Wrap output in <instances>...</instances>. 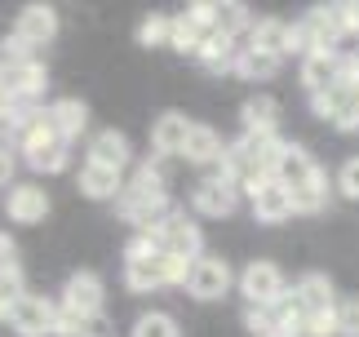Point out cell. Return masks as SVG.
<instances>
[{"label":"cell","mask_w":359,"mask_h":337,"mask_svg":"<svg viewBox=\"0 0 359 337\" xmlns=\"http://www.w3.org/2000/svg\"><path fill=\"white\" fill-rule=\"evenodd\" d=\"M346 18H341V5H311L302 18L293 22V53H315V49H337L346 40Z\"/></svg>","instance_id":"6da1fadb"},{"label":"cell","mask_w":359,"mask_h":337,"mask_svg":"<svg viewBox=\"0 0 359 337\" xmlns=\"http://www.w3.org/2000/svg\"><path fill=\"white\" fill-rule=\"evenodd\" d=\"M240 293H244V306H275V302H284L288 298V279H284V271L275 262H248L244 271H240V284H236Z\"/></svg>","instance_id":"7a4b0ae2"},{"label":"cell","mask_w":359,"mask_h":337,"mask_svg":"<svg viewBox=\"0 0 359 337\" xmlns=\"http://www.w3.org/2000/svg\"><path fill=\"white\" fill-rule=\"evenodd\" d=\"M244 195H248V209H253V218L262 222V227H275V222H284V218L297 213V209H293V191H288L284 182H275V178L248 182Z\"/></svg>","instance_id":"3957f363"},{"label":"cell","mask_w":359,"mask_h":337,"mask_svg":"<svg viewBox=\"0 0 359 337\" xmlns=\"http://www.w3.org/2000/svg\"><path fill=\"white\" fill-rule=\"evenodd\" d=\"M58 311L62 306H53L49 298H40V293H22L18 306L9 311V329L18 337H53L58 333Z\"/></svg>","instance_id":"277c9868"},{"label":"cell","mask_w":359,"mask_h":337,"mask_svg":"<svg viewBox=\"0 0 359 337\" xmlns=\"http://www.w3.org/2000/svg\"><path fill=\"white\" fill-rule=\"evenodd\" d=\"M240 195H244L240 182L213 173V178H200L196 182V191H191V209H196L200 218H231L240 209Z\"/></svg>","instance_id":"5b68a950"},{"label":"cell","mask_w":359,"mask_h":337,"mask_svg":"<svg viewBox=\"0 0 359 337\" xmlns=\"http://www.w3.org/2000/svg\"><path fill=\"white\" fill-rule=\"evenodd\" d=\"M156 240H160V253H169V258H187V262L204 258V231L196 227V218L182 213V209H173V213L164 218Z\"/></svg>","instance_id":"8992f818"},{"label":"cell","mask_w":359,"mask_h":337,"mask_svg":"<svg viewBox=\"0 0 359 337\" xmlns=\"http://www.w3.org/2000/svg\"><path fill=\"white\" fill-rule=\"evenodd\" d=\"M311 103H315V116L328 120L333 129H341V133L359 129V80H341L328 93L311 98Z\"/></svg>","instance_id":"52a82bcc"},{"label":"cell","mask_w":359,"mask_h":337,"mask_svg":"<svg viewBox=\"0 0 359 337\" xmlns=\"http://www.w3.org/2000/svg\"><path fill=\"white\" fill-rule=\"evenodd\" d=\"M240 279L231 275V266H226V258H196V266H191V275H187V293L196 302H217V298H226L231 289H236Z\"/></svg>","instance_id":"ba28073f"},{"label":"cell","mask_w":359,"mask_h":337,"mask_svg":"<svg viewBox=\"0 0 359 337\" xmlns=\"http://www.w3.org/2000/svg\"><path fill=\"white\" fill-rule=\"evenodd\" d=\"M346 80V53H337V49H315L302 58V84H306V93L311 98H320L328 93L333 84Z\"/></svg>","instance_id":"9c48e42d"},{"label":"cell","mask_w":359,"mask_h":337,"mask_svg":"<svg viewBox=\"0 0 359 337\" xmlns=\"http://www.w3.org/2000/svg\"><path fill=\"white\" fill-rule=\"evenodd\" d=\"M116 213H120V222H129L133 231H160L164 227V218L173 213V204H169V195H129L124 191L120 200H116Z\"/></svg>","instance_id":"30bf717a"},{"label":"cell","mask_w":359,"mask_h":337,"mask_svg":"<svg viewBox=\"0 0 359 337\" xmlns=\"http://www.w3.org/2000/svg\"><path fill=\"white\" fill-rule=\"evenodd\" d=\"M191 129H196V120H187L182 111H164V116H156V124H151V156L156 160L182 156Z\"/></svg>","instance_id":"8fae6325"},{"label":"cell","mask_w":359,"mask_h":337,"mask_svg":"<svg viewBox=\"0 0 359 337\" xmlns=\"http://www.w3.org/2000/svg\"><path fill=\"white\" fill-rule=\"evenodd\" d=\"M102 302H107V289L93 271H76L67 275L62 284V311H76V315H102Z\"/></svg>","instance_id":"7c38bea8"},{"label":"cell","mask_w":359,"mask_h":337,"mask_svg":"<svg viewBox=\"0 0 359 337\" xmlns=\"http://www.w3.org/2000/svg\"><path fill=\"white\" fill-rule=\"evenodd\" d=\"M320 173H324V168L315 164V156H311L306 147H302V143H284V151H280V160H275V173L271 178L284 182L288 191H302L306 182H315Z\"/></svg>","instance_id":"4fadbf2b"},{"label":"cell","mask_w":359,"mask_h":337,"mask_svg":"<svg viewBox=\"0 0 359 337\" xmlns=\"http://www.w3.org/2000/svg\"><path fill=\"white\" fill-rule=\"evenodd\" d=\"M293 298L302 306V315H324V311H337V289H333V279H328L324 271H306L293 284Z\"/></svg>","instance_id":"5bb4252c"},{"label":"cell","mask_w":359,"mask_h":337,"mask_svg":"<svg viewBox=\"0 0 359 337\" xmlns=\"http://www.w3.org/2000/svg\"><path fill=\"white\" fill-rule=\"evenodd\" d=\"M89 164H102V168H116V173H124V168L133 164V147H129V138H124L120 129H98L89 138Z\"/></svg>","instance_id":"9a60e30c"},{"label":"cell","mask_w":359,"mask_h":337,"mask_svg":"<svg viewBox=\"0 0 359 337\" xmlns=\"http://www.w3.org/2000/svg\"><path fill=\"white\" fill-rule=\"evenodd\" d=\"M5 213L9 222H22V227H32L49 213V195L45 187H36V182H13L9 195H5Z\"/></svg>","instance_id":"2e32d148"},{"label":"cell","mask_w":359,"mask_h":337,"mask_svg":"<svg viewBox=\"0 0 359 337\" xmlns=\"http://www.w3.org/2000/svg\"><path fill=\"white\" fill-rule=\"evenodd\" d=\"M13 36H22L32 49L49 45L53 36H58V13L49 5H22L18 9V22H13Z\"/></svg>","instance_id":"e0dca14e"},{"label":"cell","mask_w":359,"mask_h":337,"mask_svg":"<svg viewBox=\"0 0 359 337\" xmlns=\"http://www.w3.org/2000/svg\"><path fill=\"white\" fill-rule=\"evenodd\" d=\"M45 116H49L53 133H58L62 143H76V138L89 129V107L80 103V98H53L45 107Z\"/></svg>","instance_id":"ac0fdd59"},{"label":"cell","mask_w":359,"mask_h":337,"mask_svg":"<svg viewBox=\"0 0 359 337\" xmlns=\"http://www.w3.org/2000/svg\"><path fill=\"white\" fill-rule=\"evenodd\" d=\"M244 45L262 49V53H275V58H288V53H293V27L284 18H257Z\"/></svg>","instance_id":"d6986e66"},{"label":"cell","mask_w":359,"mask_h":337,"mask_svg":"<svg viewBox=\"0 0 359 337\" xmlns=\"http://www.w3.org/2000/svg\"><path fill=\"white\" fill-rule=\"evenodd\" d=\"M76 187L89 195V200H120L124 195V173H116V168H102V164H80V178Z\"/></svg>","instance_id":"ffe728a7"},{"label":"cell","mask_w":359,"mask_h":337,"mask_svg":"<svg viewBox=\"0 0 359 337\" xmlns=\"http://www.w3.org/2000/svg\"><path fill=\"white\" fill-rule=\"evenodd\" d=\"M9 89H13V98H22V103L40 107V98H45V89H49L45 62L32 58V62H22V67H9Z\"/></svg>","instance_id":"44dd1931"},{"label":"cell","mask_w":359,"mask_h":337,"mask_svg":"<svg viewBox=\"0 0 359 337\" xmlns=\"http://www.w3.org/2000/svg\"><path fill=\"white\" fill-rule=\"evenodd\" d=\"M222 151H226V143H222V133L213 129V124H196L191 129V138H187V164H222Z\"/></svg>","instance_id":"7402d4cb"},{"label":"cell","mask_w":359,"mask_h":337,"mask_svg":"<svg viewBox=\"0 0 359 337\" xmlns=\"http://www.w3.org/2000/svg\"><path fill=\"white\" fill-rule=\"evenodd\" d=\"M236 58H240V45L231 36H209L204 40V49L196 53V62L204 67V72H213V76H222V72H236Z\"/></svg>","instance_id":"603a6c76"},{"label":"cell","mask_w":359,"mask_h":337,"mask_svg":"<svg viewBox=\"0 0 359 337\" xmlns=\"http://www.w3.org/2000/svg\"><path fill=\"white\" fill-rule=\"evenodd\" d=\"M244 133H280V103L275 98H248L240 107Z\"/></svg>","instance_id":"cb8c5ba5"},{"label":"cell","mask_w":359,"mask_h":337,"mask_svg":"<svg viewBox=\"0 0 359 337\" xmlns=\"http://www.w3.org/2000/svg\"><path fill=\"white\" fill-rule=\"evenodd\" d=\"M53 337H116V324L102 315H76V311H58V333Z\"/></svg>","instance_id":"d4e9b609"},{"label":"cell","mask_w":359,"mask_h":337,"mask_svg":"<svg viewBox=\"0 0 359 337\" xmlns=\"http://www.w3.org/2000/svg\"><path fill=\"white\" fill-rule=\"evenodd\" d=\"M164 187H169V173H164V160H156V156L142 160V164L133 168V178L124 182V191H129V195H156V200H160V195H169Z\"/></svg>","instance_id":"484cf974"},{"label":"cell","mask_w":359,"mask_h":337,"mask_svg":"<svg viewBox=\"0 0 359 337\" xmlns=\"http://www.w3.org/2000/svg\"><path fill=\"white\" fill-rule=\"evenodd\" d=\"M22 160L32 164L36 173H62V168L72 164V143H62V138H49V143L32 147V151H27Z\"/></svg>","instance_id":"4316f807"},{"label":"cell","mask_w":359,"mask_h":337,"mask_svg":"<svg viewBox=\"0 0 359 337\" xmlns=\"http://www.w3.org/2000/svg\"><path fill=\"white\" fill-rule=\"evenodd\" d=\"M280 67H284V58L244 45L240 58H236V76H240V80H275V76H280Z\"/></svg>","instance_id":"83f0119b"},{"label":"cell","mask_w":359,"mask_h":337,"mask_svg":"<svg viewBox=\"0 0 359 337\" xmlns=\"http://www.w3.org/2000/svg\"><path fill=\"white\" fill-rule=\"evenodd\" d=\"M328 191H333V187H328V173H320V178H315V182H306V187H302V191H293V209H297V213H324V209H328Z\"/></svg>","instance_id":"f1b7e54d"},{"label":"cell","mask_w":359,"mask_h":337,"mask_svg":"<svg viewBox=\"0 0 359 337\" xmlns=\"http://www.w3.org/2000/svg\"><path fill=\"white\" fill-rule=\"evenodd\" d=\"M217 32L231 36V40H240L253 32V18H248V9L240 5V0H226V5H217Z\"/></svg>","instance_id":"f546056e"},{"label":"cell","mask_w":359,"mask_h":337,"mask_svg":"<svg viewBox=\"0 0 359 337\" xmlns=\"http://www.w3.org/2000/svg\"><path fill=\"white\" fill-rule=\"evenodd\" d=\"M173 36V18H164V13H147V18H137V45L156 49V45H169Z\"/></svg>","instance_id":"4dcf8cb0"},{"label":"cell","mask_w":359,"mask_h":337,"mask_svg":"<svg viewBox=\"0 0 359 337\" xmlns=\"http://www.w3.org/2000/svg\"><path fill=\"white\" fill-rule=\"evenodd\" d=\"M22 266H13V271H0V324H9V311L18 306L22 298Z\"/></svg>","instance_id":"1f68e13d"},{"label":"cell","mask_w":359,"mask_h":337,"mask_svg":"<svg viewBox=\"0 0 359 337\" xmlns=\"http://www.w3.org/2000/svg\"><path fill=\"white\" fill-rule=\"evenodd\" d=\"M133 337H177V324H173V315H164V311H147V315H137Z\"/></svg>","instance_id":"d6a6232c"},{"label":"cell","mask_w":359,"mask_h":337,"mask_svg":"<svg viewBox=\"0 0 359 337\" xmlns=\"http://www.w3.org/2000/svg\"><path fill=\"white\" fill-rule=\"evenodd\" d=\"M244 329L253 333V337L280 333V329H275V311H271V306H244Z\"/></svg>","instance_id":"836d02e7"},{"label":"cell","mask_w":359,"mask_h":337,"mask_svg":"<svg viewBox=\"0 0 359 337\" xmlns=\"http://www.w3.org/2000/svg\"><path fill=\"white\" fill-rule=\"evenodd\" d=\"M36 58V49L32 45H27V40L22 36H5V40H0V62H9V67H22V62H32Z\"/></svg>","instance_id":"e575fe53"},{"label":"cell","mask_w":359,"mask_h":337,"mask_svg":"<svg viewBox=\"0 0 359 337\" xmlns=\"http://www.w3.org/2000/svg\"><path fill=\"white\" fill-rule=\"evenodd\" d=\"M333 187L346 195V200H359V156H351L346 164L337 168V178H333Z\"/></svg>","instance_id":"d590c367"},{"label":"cell","mask_w":359,"mask_h":337,"mask_svg":"<svg viewBox=\"0 0 359 337\" xmlns=\"http://www.w3.org/2000/svg\"><path fill=\"white\" fill-rule=\"evenodd\" d=\"M306 337H341L337 311H324V315H306Z\"/></svg>","instance_id":"8d00e7d4"},{"label":"cell","mask_w":359,"mask_h":337,"mask_svg":"<svg viewBox=\"0 0 359 337\" xmlns=\"http://www.w3.org/2000/svg\"><path fill=\"white\" fill-rule=\"evenodd\" d=\"M337 324H341V337H359V298H346L337 306Z\"/></svg>","instance_id":"74e56055"},{"label":"cell","mask_w":359,"mask_h":337,"mask_svg":"<svg viewBox=\"0 0 359 337\" xmlns=\"http://www.w3.org/2000/svg\"><path fill=\"white\" fill-rule=\"evenodd\" d=\"M18 266V244L9 240V231H0V271H13Z\"/></svg>","instance_id":"f35d334b"},{"label":"cell","mask_w":359,"mask_h":337,"mask_svg":"<svg viewBox=\"0 0 359 337\" xmlns=\"http://www.w3.org/2000/svg\"><path fill=\"white\" fill-rule=\"evenodd\" d=\"M13 168H18V156H13V147L0 143V187H5V182H13Z\"/></svg>","instance_id":"ab89813d"},{"label":"cell","mask_w":359,"mask_h":337,"mask_svg":"<svg viewBox=\"0 0 359 337\" xmlns=\"http://www.w3.org/2000/svg\"><path fill=\"white\" fill-rule=\"evenodd\" d=\"M5 93H13L9 89V62H0V98H5Z\"/></svg>","instance_id":"60d3db41"},{"label":"cell","mask_w":359,"mask_h":337,"mask_svg":"<svg viewBox=\"0 0 359 337\" xmlns=\"http://www.w3.org/2000/svg\"><path fill=\"white\" fill-rule=\"evenodd\" d=\"M271 337H284V333H271Z\"/></svg>","instance_id":"b9f144b4"}]
</instances>
